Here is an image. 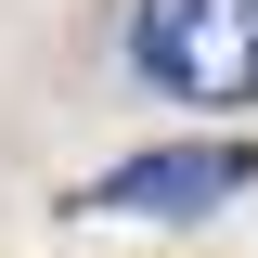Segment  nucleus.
<instances>
[{
	"mask_svg": "<svg viewBox=\"0 0 258 258\" xmlns=\"http://www.w3.org/2000/svg\"><path fill=\"white\" fill-rule=\"evenodd\" d=\"M129 64L168 103H258V0H142L129 13Z\"/></svg>",
	"mask_w": 258,
	"mask_h": 258,
	"instance_id": "obj_1",
	"label": "nucleus"
},
{
	"mask_svg": "<svg viewBox=\"0 0 258 258\" xmlns=\"http://www.w3.org/2000/svg\"><path fill=\"white\" fill-rule=\"evenodd\" d=\"M245 194V142H181V155H129L103 168L78 207H129V220H207V207H232Z\"/></svg>",
	"mask_w": 258,
	"mask_h": 258,
	"instance_id": "obj_2",
	"label": "nucleus"
}]
</instances>
